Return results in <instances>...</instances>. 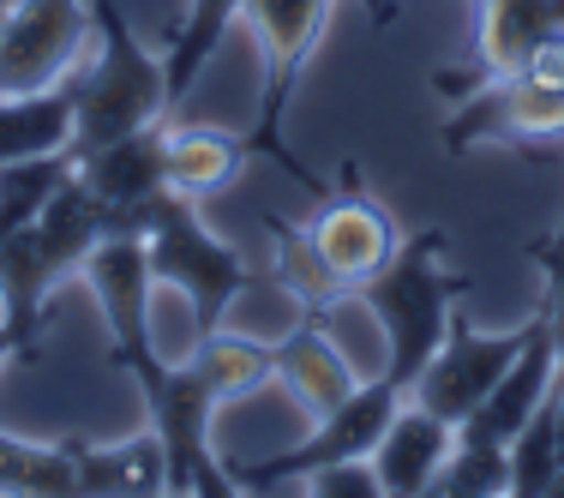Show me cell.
Segmentation results:
<instances>
[{
  "instance_id": "2",
  "label": "cell",
  "mask_w": 564,
  "mask_h": 498,
  "mask_svg": "<svg viewBox=\"0 0 564 498\" xmlns=\"http://www.w3.org/2000/svg\"><path fill=\"white\" fill-rule=\"evenodd\" d=\"M109 235H144L132 210L109 205L102 193H90L85 174L61 186L43 205V217L0 235V325L19 343V360H43L48 336V294L61 289V277L85 271L90 247Z\"/></svg>"
},
{
  "instance_id": "6",
  "label": "cell",
  "mask_w": 564,
  "mask_h": 498,
  "mask_svg": "<svg viewBox=\"0 0 564 498\" xmlns=\"http://www.w3.org/2000/svg\"><path fill=\"white\" fill-rule=\"evenodd\" d=\"M247 19H252V31H259V43H264V102H259V127H252V151L271 156L294 186H306L313 198H325L330 186L289 151V139H282V115H289L294 78H301V66H306V55H313L325 19H330V0H247Z\"/></svg>"
},
{
  "instance_id": "17",
  "label": "cell",
  "mask_w": 564,
  "mask_h": 498,
  "mask_svg": "<svg viewBox=\"0 0 564 498\" xmlns=\"http://www.w3.org/2000/svg\"><path fill=\"white\" fill-rule=\"evenodd\" d=\"M73 132H78V102L66 85L0 90V169L24 163V156L73 151Z\"/></svg>"
},
{
  "instance_id": "8",
  "label": "cell",
  "mask_w": 564,
  "mask_h": 498,
  "mask_svg": "<svg viewBox=\"0 0 564 498\" xmlns=\"http://www.w3.org/2000/svg\"><path fill=\"white\" fill-rule=\"evenodd\" d=\"M522 343H529V318H522L517 331H505V336H480V331L463 318V306H456L445 343H438L433 360H426V372L414 379L409 397L421 402V409H433L438 421L463 426L468 414H475L480 402L492 397V385L505 379V367L517 360Z\"/></svg>"
},
{
  "instance_id": "27",
  "label": "cell",
  "mask_w": 564,
  "mask_h": 498,
  "mask_svg": "<svg viewBox=\"0 0 564 498\" xmlns=\"http://www.w3.org/2000/svg\"><path fill=\"white\" fill-rule=\"evenodd\" d=\"M301 492H313V498H384L372 456H348V463L313 468V475L301 480Z\"/></svg>"
},
{
  "instance_id": "21",
  "label": "cell",
  "mask_w": 564,
  "mask_h": 498,
  "mask_svg": "<svg viewBox=\"0 0 564 498\" xmlns=\"http://www.w3.org/2000/svg\"><path fill=\"white\" fill-rule=\"evenodd\" d=\"M235 19H247V0H186L181 24H174L169 48H163V66H169V97L181 102L186 90L198 85V73L210 66V55L228 43Z\"/></svg>"
},
{
  "instance_id": "32",
  "label": "cell",
  "mask_w": 564,
  "mask_h": 498,
  "mask_svg": "<svg viewBox=\"0 0 564 498\" xmlns=\"http://www.w3.org/2000/svg\"><path fill=\"white\" fill-rule=\"evenodd\" d=\"M7 12H12V0H0V31H7Z\"/></svg>"
},
{
  "instance_id": "12",
  "label": "cell",
  "mask_w": 564,
  "mask_h": 498,
  "mask_svg": "<svg viewBox=\"0 0 564 498\" xmlns=\"http://www.w3.org/2000/svg\"><path fill=\"white\" fill-rule=\"evenodd\" d=\"M558 372H564V367H558L553 318H546V306H534V313H529V343L517 348V360H510L505 379L492 385V397L480 402V409L468 414L456 433H463V439H487V444H510V439L522 433V421L541 409V397L553 390Z\"/></svg>"
},
{
  "instance_id": "10",
  "label": "cell",
  "mask_w": 564,
  "mask_h": 498,
  "mask_svg": "<svg viewBox=\"0 0 564 498\" xmlns=\"http://www.w3.org/2000/svg\"><path fill=\"white\" fill-rule=\"evenodd\" d=\"M451 156L475 151V144H546L564 139V97L529 85L522 73H499L456 102V115L438 127Z\"/></svg>"
},
{
  "instance_id": "5",
  "label": "cell",
  "mask_w": 564,
  "mask_h": 498,
  "mask_svg": "<svg viewBox=\"0 0 564 498\" xmlns=\"http://www.w3.org/2000/svg\"><path fill=\"white\" fill-rule=\"evenodd\" d=\"M144 252H151V277L186 294L198 336L217 331L228 318V306L247 289L271 282V271H252L228 240L210 235V228L198 223V205L181 193H163L151 205V217H144Z\"/></svg>"
},
{
  "instance_id": "28",
  "label": "cell",
  "mask_w": 564,
  "mask_h": 498,
  "mask_svg": "<svg viewBox=\"0 0 564 498\" xmlns=\"http://www.w3.org/2000/svg\"><path fill=\"white\" fill-rule=\"evenodd\" d=\"M529 259L534 271L546 277V318H553V343H558V367H564V235H541L529 240Z\"/></svg>"
},
{
  "instance_id": "23",
  "label": "cell",
  "mask_w": 564,
  "mask_h": 498,
  "mask_svg": "<svg viewBox=\"0 0 564 498\" xmlns=\"http://www.w3.org/2000/svg\"><path fill=\"white\" fill-rule=\"evenodd\" d=\"M271 360H276V343H259V336H240V331H205L193 348V367L205 372V385L217 390V402L228 397H247L271 379Z\"/></svg>"
},
{
  "instance_id": "16",
  "label": "cell",
  "mask_w": 564,
  "mask_h": 498,
  "mask_svg": "<svg viewBox=\"0 0 564 498\" xmlns=\"http://www.w3.org/2000/svg\"><path fill=\"white\" fill-rule=\"evenodd\" d=\"M271 379H282L294 390V397L306 402V414H330L337 402L355 390V367L337 355V343L325 336V318L318 313H301V325H294L289 336L276 343V360H271Z\"/></svg>"
},
{
  "instance_id": "33",
  "label": "cell",
  "mask_w": 564,
  "mask_h": 498,
  "mask_svg": "<svg viewBox=\"0 0 564 498\" xmlns=\"http://www.w3.org/2000/svg\"><path fill=\"white\" fill-rule=\"evenodd\" d=\"M553 235H564V223H558V228H553Z\"/></svg>"
},
{
  "instance_id": "24",
  "label": "cell",
  "mask_w": 564,
  "mask_h": 498,
  "mask_svg": "<svg viewBox=\"0 0 564 498\" xmlns=\"http://www.w3.org/2000/svg\"><path fill=\"white\" fill-rule=\"evenodd\" d=\"M78 174V151H48V156H24V163L0 169V235L36 223L43 205Z\"/></svg>"
},
{
  "instance_id": "1",
  "label": "cell",
  "mask_w": 564,
  "mask_h": 498,
  "mask_svg": "<svg viewBox=\"0 0 564 498\" xmlns=\"http://www.w3.org/2000/svg\"><path fill=\"white\" fill-rule=\"evenodd\" d=\"M85 282L97 289L102 318H109V360L139 385L144 397V421H151L156 444L169 456V492H205L228 498V463H217L210 451V414H217V390L205 385V372L186 360L169 367L151 343V252L144 235H109L90 247Z\"/></svg>"
},
{
  "instance_id": "22",
  "label": "cell",
  "mask_w": 564,
  "mask_h": 498,
  "mask_svg": "<svg viewBox=\"0 0 564 498\" xmlns=\"http://www.w3.org/2000/svg\"><path fill=\"white\" fill-rule=\"evenodd\" d=\"M0 492H12V498H78L73 439L31 444V439L0 433Z\"/></svg>"
},
{
  "instance_id": "30",
  "label": "cell",
  "mask_w": 564,
  "mask_h": 498,
  "mask_svg": "<svg viewBox=\"0 0 564 498\" xmlns=\"http://www.w3.org/2000/svg\"><path fill=\"white\" fill-rule=\"evenodd\" d=\"M360 7H367L372 31H391V24H397V0H360Z\"/></svg>"
},
{
  "instance_id": "13",
  "label": "cell",
  "mask_w": 564,
  "mask_h": 498,
  "mask_svg": "<svg viewBox=\"0 0 564 498\" xmlns=\"http://www.w3.org/2000/svg\"><path fill=\"white\" fill-rule=\"evenodd\" d=\"M451 444H456V426L451 421H438L433 409H421L414 397H402V409L391 414L384 439L372 444V468H379L384 498L433 492V475L445 468Z\"/></svg>"
},
{
  "instance_id": "26",
  "label": "cell",
  "mask_w": 564,
  "mask_h": 498,
  "mask_svg": "<svg viewBox=\"0 0 564 498\" xmlns=\"http://www.w3.org/2000/svg\"><path fill=\"white\" fill-rule=\"evenodd\" d=\"M438 498H499L510 492V444H487V439H463L456 433L445 468L433 475Z\"/></svg>"
},
{
  "instance_id": "31",
  "label": "cell",
  "mask_w": 564,
  "mask_h": 498,
  "mask_svg": "<svg viewBox=\"0 0 564 498\" xmlns=\"http://www.w3.org/2000/svg\"><path fill=\"white\" fill-rule=\"evenodd\" d=\"M7 360H19V343H12V331L0 325V367H7Z\"/></svg>"
},
{
  "instance_id": "20",
  "label": "cell",
  "mask_w": 564,
  "mask_h": 498,
  "mask_svg": "<svg viewBox=\"0 0 564 498\" xmlns=\"http://www.w3.org/2000/svg\"><path fill=\"white\" fill-rule=\"evenodd\" d=\"M259 223H264V235H271V289L294 294V301H301V313H318V318H325L348 289L330 277V264L318 259L306 223H282L276 210H264Z\"/></svg>"
},
{
  "instance_id": "3",
  "label": "cell",
  "mask_w": 564,
  "mask_h": 498,
  "mask_svg": "<svg viewBox=\"0 0 564 498\" xmlns=\"http://www.w3.org/2000/svg\"><path fill=\"white\" fill-rule=\"evenodd\" d=\"M468 277L445 271V228H421L397 247V259L384 264L372 282H360L355 301L372 313V325L384 331V379L414 390L426 372V360L438 355L451 331V313L463 306Z\"/></svg>"
},
{
  "instance_id": "4",
  "label": "cell",
  "mask_w": 564,
  "mask_h": 498,
  "mask_svg": "<svg viewBox=\"0 0 564 498\" xmlns=\"http://www.w3.org/2000/svg\"><path fill=\"white\" fill-rule=\"evenodd\" d=\"M90 24H97V48H90L85 73H66L61 85L78 102V132L73 151H102V144L127 139L139 127H156L174 97H169V66L156 48H144V36L127 24L120 0H90Z\"/></svg>"
},
{
  "instance_id": "9",
  "label": "cell",
  "mask_w": 564,
  "mask_h": 498,
  "mask_svg": "<svg viewBox=\"0 0 564 498\" xmlns=\"http://www.w3.org/2000/svg\"><path fill=\"white\" fill-rule=\"evenodd\" d=\"M90 0H12L0 31V90H48L90 43Z\"/></svg>"
},
{
  "instance_id": "15",
  "label": "cell",
  "mask_w": 564,
  "mask_h": 498,
  "mask_svg": "<svg viewBox=\"0 0 564 498\" xmlns=\"http://www.w3.org/2000/svg\"><path fill=\"white\" fill-rule=\"evenodd\" d=\"M78 174H85L90 193H102L109 205L132 210L139 228H144L151 205L169 193V181H163V120L127 132V139H115V144H102V151H85L78 156Z\"/></svg>"
},
{
  "instance_id": "7",
  "label": "cell",
  "mask_w": 564,
  "mask_h": 498,
  "mask_svg": "<svg viewBox=\"0 0 564 498\" xmlns=\"http://www.w3.org/2000/svg\"><path fill=\"white\" fill-rule=\"evenodd\" d=\"M402 397H409V390L391 385L379 372V379H367V385L348 390L330 414H318L313 439H301L294 451H282V456H264V463H235L228 475H235L240 492H271V487H282V480H289V487H301L313 468L348 463V456H372V444L384 439V426H391V414L402 409Z\"/></svg>"
},
{
  "instance_id": "11",
  "label": "cell",
  "mask_w": 564,
  "mask_h": 498,
  "mask_svg": "<svg viewBox=\"0 0 564 498\" xmlns=\"http://www.w3.org/2000/svg\"><path fill=\"white\" fill-rule=\"evenodd\" d=\"M306 235H313L318 259L330 264V277H337L348 294H355L360 282L379 277L384 264L397 259V247H402L391 210L372 205L367 193H325V205L313 210Z\"/></svg>"
},
{
  "instance_id": "19",
  "label": "cell",
  "mask_w": 564,
  "mask_h": 498,
  "mask_svg": "<svg viewBox=\"0 0 564 498\" xmlns=\"http://www.w3.org/2000/svg\"><path fill=\"white\" fill-rule=\"evenodd\" d=\"M78 456V492L85 498H132V492H169V456L156 433L127 444H90L73 439Z\"/></svg>"
},
{
  "instance_id": "18",
  "label": "cell",
  "mask_w": 564,
  "mask_h": 498,
  "mask_svg": "<svg viewBox=\"0 0 564 498\" xmlns=\"http://www.w3.org/2000/svg\"><path fill=\"white\" fill-rule=\"evenodd\" d=\"M564 24V0H480L475 12V66L487 78L517 73L522 55L541 43L546 31Z\"/></svg>"
},
{
  "instance_id": "25",
  "label": "cell",
  "mask_w": 564,
  "mask_h": 498,
  "mask_svg": "<svg viewBox=\"0 0 564 498\" xmlns=\"http://www.w3.org/2000/svg\"><path fill=\"white\" fill-rule=\"evenodd\" d=\"M558 379L541 397V409L522 421V433L510 439V492L517 498H546V487L558 480Z\"/></svg>"
},
{
  "instance_id": "14",
  "label": "cell",
  "mask_w": 564,
  "mask_h": 498,
  "mask_svg": "<svg viewBox=\"0 0 564 498\" xmlns=\"http://www.w3.org/2000/svg\"><path fill=\"white\" fill-rule=\"evenodd\" d=\"M252 156V132H228V127H205V120H186V127H163V181L181 198H217L235 186V174Z\"/></svg>"
},
{
  "instance_id": "29",
  "label": "cell",
  "mask_w": 564,
  "mask_h": 498,
  "mask_svg": "<svg viewBox=\"0 0 564 498\" xmlns=\"http://www.w3.org/2000/svg\"><path fill=\"white\" fill-rule=\"evenodd\" d=\"M529 85H541V90H553V97H564V24L558 31H546L541 43L522 55V66H517Z\"/></svg>"
}]
</instances>
